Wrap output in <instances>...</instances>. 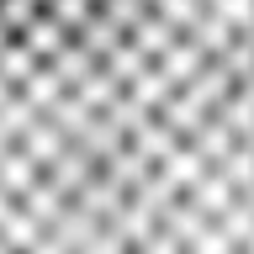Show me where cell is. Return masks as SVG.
<instances>
[{
	"mask_svg": "<svg viewBox=\"0 0 254 254\" xmlns=\"http://www.w3.org/2000/svg\"><path fill=\"white\" fill-rule=\"evenodd\" d=\"M0 254H254V0H0Z\"/></svg>",
	"mask_w": 254,
	"mask_h": 254,
	"instance_id": "obj_1",
	"label": "cell"
}]
</instances>
